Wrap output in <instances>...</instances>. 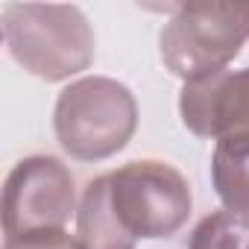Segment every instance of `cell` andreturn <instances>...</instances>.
Here are the masks:
<instances>
[{"mask_svg": "<svg viewBox=\"0 0 249 249\" xmlns=\"http://www.w3.org/2000/svg\"><path fill=\"white\" fill-rule=\"evenodd\" d=\"M12 59L44 82H62L91 68L94 30L71 3H9L0 15Z\"/></svg>", "mask_w": 249, "mask_h": 249, "instance_id": "1", "label": "cell"}, {"mask_svg": "<svg viewBox=\"0 0 249 249\" xmlns=\"http://www.w3.org/2000/svg\"><path fill=\"white\" fill-rule=\"evenodd\" d=\"M59 147L76 161L117 156L138 129L135 94L108 76H82L62 88L53 108Z\"/></svg>", "mask_w": 249, "mask_h": 249, "instance_id": "2", "label": "cell"}, {"mask_svg": "<svg viewBox=\"0 0 249 249\" xmlns=\"http://www.w3.org/2000/svg\"><path fill=\"white\" fill-rule=\"evenodd\" d=\"M249 41V3L188 0L176 6L159 36L164 68L182 82H199L229 71Z\"/></svg>", "mask_w": 249, "mask_h": 249, "instance_id": "3", "label": "cell"}, {"mask_svg": "<svg viewBox=\"0 0 249 249\" xmlns=\"http://www.w3.org/2000/svg\"><path fill=\"white\" fill-rule=\"evenodd\" d=\"M111 205L135 240L173 237L191 217V185L164 161L141 159L108 173Z\"/></svg>", "mask_w": 249, "mask_h": 249, "instance_id": "4", "label": "cell"}, {"mask_svg": "<svg viewBox=\"0 0 249 249\" xmlns=\"http://www.w3.org/2000/svg\"><path fill=\"white\" fill-rule=\"evenodd\" d=\"M76 208L71 170L53 156L21 159L3 185V231L21 237L30 231L62 229Z\"/></svg>", "mask_w": 249, "mask_h": 249, "instance_id": "5", "label": "cell"}, {"mask_svg": "<svg viewBox=\"0 0 249 249\" xmlns=\"http://www.w3.org/2000/svg\"><path fill=\"white\" fill-rule=\"evenodd\" d=\"M179 114L199 138L249 135V68L185 82L179 91Z\"/></svg>", "mask_w": 249, "mask_h": 249, "instance_id": "6", "label": "cell"}, {"mask_svg": "<svg viewBox=\"0 0 249 249\" xmlns=\"http://www.w3.org/2000/svg\"><path fill=\"white\" fill-rule=\"evenodd\" d=\"M76 243L79 249H135V237L123 229L111 205L108 173L85 185L76 211Z\"/></svg>", "mask_w": 249, "mask_h": 249, "instance_id": "7", "label": "cell"}, {"mask_svg": "<svg viewBox=\"0 0 249 249\" xmlns=\"http://www.w3.org/2000/svg\"><path fill=\"white\" fill-rule=\"evenodd\" d=\"M211 182L229 211L249 217V135H229L217 141Z\"/></svg>", "mask_w": 249, "mask_h": 249, "instance_id": "8", "label": "cell"}, {"mask_svg": "<svg viewBox=\"0 0 249 249\" xmlns=\"http://www.w3.org/2000/svg\"><path fill=\"white\" fill-rule=\"evenodd\" d=\"M188 249H249V217L229 208L202 217Z\"/></svg>", "mask_w": 249, "mask_h": 249, "instance_id": "9", "label": "cell"}, {"mask_svg": "<svg viewBox=\"0 0 249 249\" xmlns=\"http://www.w3.org/2000/svg\"><path fill=\"white\" fill-rule=\"evenodd\" d=\"M3 249H79V243L65 229H44L21 237H6Z\"/></svg>", "mask_w": 249, "mask_h": 249, "instance_id": "10", "label": "cell"}]
</instances>
